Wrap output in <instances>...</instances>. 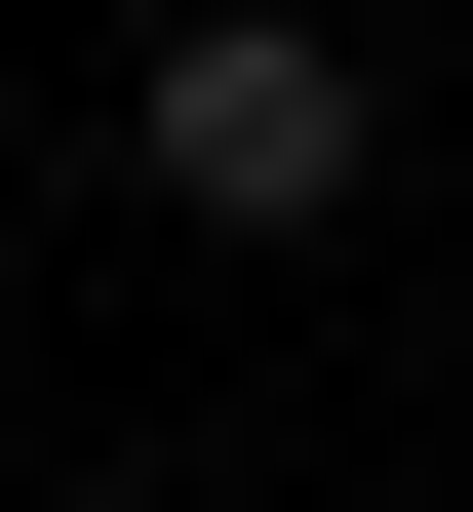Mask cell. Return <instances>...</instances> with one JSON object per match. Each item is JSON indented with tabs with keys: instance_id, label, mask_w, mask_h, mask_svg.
Instances as JSON below:
<instances>
[{
	"instance_id": "1",
	"label": "cell",
	"mask_w": 473,
	"mask_h": 512,
	"mask_svg": "<svg viewBox=\"0 0 473 512\" xmlns=\"http://www.w3.org/2000/svg\"><path fill=\"white\" fill-rule=\"evenodd\" d=\"M119 158L198 197V237H355V158H395V79H355L316 0H198V40L119 79Z\"/></svg>"
}]
</instances>
